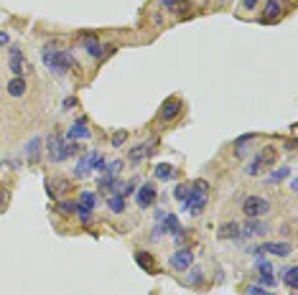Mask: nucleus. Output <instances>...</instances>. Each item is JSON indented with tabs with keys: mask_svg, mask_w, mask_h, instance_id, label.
Instances as JSON below:
<instances>
[{
	"mask_svg": "<svg viewBox=\"0 0 298 295\" xmlns=\"http://www.w3.org/2000/svg\"><path fill=\"white\" fill-rule=\"evenodd\" d=\"M89 173H92V153L82 155V160H79V165H77V171H74V176L84 178V176H89Z\"/></svg>",
	"mask_w": 298,
	"mask_h": 295,
	"instance_id": "18",
	"label": "nucleus"
},
{
	"mask_svg": "<svg viewBox=\"0 0 298 295\" xmlns=\"http://www.w3.org/2000/svg\"><path fill=\"white\" fill-rule=\"evenodd\" d=\"M84 49H87V54H89V56H94V59H100V56H102V44H100L97 38L87 41V44H84Z\"/></svg>",
	"mask_w": 298,
	"mask_h": 295,
	"instance_id": "26",
	"label": "nucleus"
},
{
	"mask_svg": "<svg viewBox=\"0 0 298 295\" xmlns=\"http://www.w3.org/2000/svg\"><path fill=\"white\" fill-rule=\"evenodd\" d=\"M275 158H278V150L273 148V145H268V148H263L252 160H250V165H247V173L250 176H257V173H263L265 168H270L273 163H275Z\"/></svg>",
	"mask_w": 298,
	"mask_h": 295,
	"instance_id": "4",
	"label": "nucleus"
},
{
	"mask_svg": "<svg viewBox=\"0 0 298 295\" xmlns=\"http://www.w3.org/2000/svg\"><path fill=\"white\" fill-rule=\"evenodd\" d=\"M23 92H26V79L23 76H13L8 81V94L11 97H23Z\"/></svg>",
	"mask_w": 298,
	"mask_h": 295,
	"instance_id": "15",
	"label": "nucleus"
},
{
	"mask_svg": "<svg viewBox=\"0 0 298 295\" xmlns=\"http://www.w3.org/2000/svg\"><path fill=\"white\" fill-rule=\"evenodd\" d=\"M156 178H161V181H171V178H173V168H171L168 163L156 165Z\"/></svg>",
	"mask_w": 298,
	"mask_h": 295,
	"instance_id": "24",
	"label": "nucleus"
},
{
	"mask_svg": "<svg viewBox=\"0 0 298 295\" xmlns=\"http://www.w3.org/2000/svg\"><path fill=\"white\" fill-rule=\"evenodd\" d=\"M135 201H138L140 209L153 206V201H156V188H153V183H143V186L138 188V193H135Z\"/></svg>",
	"mask_w": 298,
	"mask_h": 295,
	"instance_id": "9",
	"label": "nucleus"
},
{
	"mask_svg": "<svg viewBox=\"0 0 298 295\" xmlns=\"http://www.w3.org/2000/svg\"><path fill=\"white\" fill-rule=\"evenodd\" d=\"M153 150H156V140H148V143H143V145H138V148H130L128 158H130V163H140L143 158H148Z\"/></svg>",
	"mask_w": 298,
	"mask_h": 295,
	"instance_id": "11",
	"label": "nucleus"
},
{
	"mask_svg": "<svg viewBox=\"0 0 298 295\" xmlns=\"http://www.w3.org/2000/svg\"><path fill=\"white\" fill-rule=\"evenodd\" d=\"M202 280H204V275H202L199 270H196V272H191V277H189V282H196V285H199Z\"/></svg>",
	"mask_w": 298,
	"mask_h": 295,
	"instance_id": "34",
	"label": "nucleus"
},
{
	"mask_svg": "<svg viewBox=\"0 0 298 295\" xmlns=\"http://www.w3.org/2000/svg\"><path fill=\"white\" fill-rule=\"evenodd\" d=\"M66 138L69 140H79V138H89V128H87V122L84 120H79V122H74L71 128H69V133H66Z\"/></svg>",
	"mask_w": 298,
	"mask_h": 295,
	"instance_id": "13",
	"label": "nucleus"
},
{
	"mask_svg": "<svg viewBox=\"0 0 298 295\" xmlns=\"http://www.w3.org/2000/svg\"><path fill=\"white\" fill-rule=\"evenodd\" d=\"M39 150H41V138H33V140L26 145V155H28L31 160L39 158Z\"/></svg>",
	"mask_w": 298,
	"mask_h": 295,
	"instance_id": "25",
	"label": "nucleus"
},
{
	"mask_svg": "<svg viewBox=\"0 0 298 295\" xmlns=\"http://www.w3.org/2000/svg\"><path fill=\"white\" fill-rule=\"evenodd\" d=\"M133 188H135V181L125 183V188H123V196H130V193H133Z\"/></svg>",
	"mask_w": 298,
	"mask_h": 295,
	"instance_id": "35",
	"label": "nucleus"
},
{
	"mask_svg": "<svg viewBox=\"0 0 298 295\" xmlns=\"http://www.w3.org/2000/svg\"><path fill=\"white\" fill-rule=\"evenodd\" d=\"M242 237V227L237 222H230L219 229V239H240Z\"/></svg>",
	"mask_w": 298,
	"mask_h": 295,
	"instance_id": "14",
	"label": "nucleus"
},
{
	"mask_svg": "<svg viewBox=\"0 0 298 295\" xmlns=\"http://www.w3.org/2000/svg\"><path fill=\"white\" fill-rule=\"evenodd\" d=\"M260 295H273V292H265V290H263V292H260Z\"/></svg>",
	"mask_w": 298,
	"mask_h": 295,
	"instance_id": "39",
	"label": "nucleus"
},
{
	"mask_svg": "<svg viewBox=\"0 0 298 295\" xmlns=\"http://www.w3.org/2000/svg\"><path fill=\"white\" fill-rule=\"evenodd\" d=\"M270 270H273L270 262H265V260H260V262H257V272L263 275V282H265V285H275V277H273Z\"/></svg>",
	"mask_w": 298,
	"mask_h": 295,
	"instance_id": "19",
	"label": "nucleus"
},
{
	"mask_svg": "<svg viewBox=\"0 0 298 295\" xmlns=\"http://www.w3.org/2000/svg\"><path fill=\"white\" fill-rule=\"evenodd\" d=\"M257 3H260V0H242V8H245V11H252Z\"/></svg>",
	"mask_w": 298,
	"mask_h": 295,
	"instance_id": "33",
	"label": "nucleus"
},
{
	"mask_svg": "<svg viewBox=\"0 0 298 295\" xmlns=\"http://www.w3.org/2000/svg\"><path fill=\"white\" fill-rule=\"evenodd\" d=\"M283 280H285V285H288L290 290H298V267H285Z\"/></svg>",
	"mask_w": 298,
	"mask_h": 295,
	"instance_id": "23",
	"label": "nucleus"
},
{
	"mask_svg": "<svg viewBox=\"0 0 298 295\" xmlns=\"http://www.w3.org/2000/svg\"><path fill=\"white\" fill-rule=\"evenodd\" d=\"M8 66L16 76H23V71H26V59H23L21 49L13 46V44H11V54H8Z\"/></svg>",
	"mask_w": 298,
	"mask_h": 295,
	"instance_id": "8",
	"label": "nucleus"
},
{
	"mask_svg": "<svg viewBox=\"0 0 298 295\" xmlns=\"http://www.w3.org/2000/svg\"><path fill=\"white\" fill-rule=\"evenodd\" d=\"M242 212L247 219H260V217H265L270 212V201L263 199V196H247L242 201Z\"/></svg>",
	"mask_w": 298,
	"mask_h": 295,
	"instance_id": "5",
	"label": "nucleus"
},
{
	"mask_svg": "<svg viewBox=\"0 0 298 295\" xmlns=\"http://www.w3.org/2000/svg\"><path fill=\"white\" fill-rule=\"evenodd\" d=\"M288 176H290V168H280V171H273V173L268 176V181L275 183V181H283V178H288Z\"/></svg>",
	"mask_w": 298,
	"mask_h": 295,
	"instance_id": "29",
	"label": "nucleus"
},
{
	"mask_svg": "<svg viewBox=\"0 0 298 295\" xmlns=\"http://www.w3.org/2000/svg\"><path fill=\"white\" fill-rule=\"evenodd\" d=\"M44 64L54 71V74H59V76H64L71 66H74V56L69 54V51H64V49H44Z\"/></svg>",
	"mask_w": 298,
	"mask_h": 295,
	"instance_id": "1",
	"label": "nucleus"
},
{
	"mask_svg": "<svg viewBox=\"0 0 298 295\" xmlns=\"http://www.w3.org/2000/svg\"><path fill=\"white\" fill-rule=\"evenodd\" d=\"M161 6L166 11H183L186 6H189V0H161Z\"/></svg>",
	"mask_w": 298,
	"mask_h": 295,
	"instance_id": "27",
	"label": "nucleus"
},
{
	"mask_svg": "<svg viewBox=\"0 0 298 295\" xmlns=\"http://www.w3.org/2000/svg\"><path fill=\"white\" fill-rule=\"evenodd\" d=\"M163 222H166V224H161V227H163V232H171V234H176V237L181 234V224H178V219H176L173 214L163 217Z\"/></svg>",
	"mask_w": 298,
	"mask_h": 295,
	"instance_id": "22",
	"label": "nucleus"
},
{
	"mask_svg": "<svg viewBox=\"0 0 298 295\" xmlns=\"http://www.w3.org/2000/svg\"><path fill=\"white\" fill-rule=\"evenodd\" d=\"M74 105H77V100H74V97H69V100H64V110H71Z\"/></svg>",
	"mask_w": 298,
	"mask_h": 295,
	"instance_id": "37",
	"label": "nucleus"
},
{
	"mask_svg": "<svg viewBox=\"0 0 298 295\" xmlns=\"http://www.w3.org/2000/svg\"><path fill=\"white\" fill-rule=\"evenodd\" d=\"M268 232V227L260 222V219H250L247 224H245V229H242V237H250V234H265Z\"/></svg>",
	"mask_w": 298,
	"mask_h": 295,
	"instance_id": "16",
	"label": "nucleus"
},
{
	"mask_svg": "<svg viewBox=\"0 0 298 295\" xmlns=\"http://www.w3.org/2000/svg\"><path fill=\"white\" fill-rule=\"evenodd\" d=\"M207 206V181H196L189 191V196L183 199V209L189 214H202Z\"/></svg>",
	"mask_w": 298,
	"mask_h": 295,
	"instance_id": "2",
	"label": "nucleus"
},
{
	"mask_svg": "<svg viewBox=\"0 0 298 295\" xmlns=\"http://www.w3.org/2000/svg\"><path fill=\"white\" fill-rule=\"evenodd\" d=\"M79 150V145H69L64 138H59V135H51L49 138V148H46V153H49V158L54 160V163H59V160H66L71 153H77Z\"/></svg>",
	"mask_w": 298,
	"mask_h": 295,
	"instance_id": "3",
	"label": "nucleus"
},
{
	"mask_svg": "<svg viewBox=\"0 0 298 295\" xmlns=\"http://www.w3.org/2000/svg\"><path fill=\"white\" fill-rule=\"evenodd\" d=\"M94 204H97L94 193H92V191H84V193L79 196V204H77V209H84V212H92V209H94Z\"/></svg>",
	"mask_w": 298,
	"mask_h": 295,
	"instance_id": "20",
	"label": "nucleus"
},
{
	"mask_svg": "<svg viewBox=\"0 0 298 295\" xmlns=\"http://www.w3.org/2000/svg\"><path fill=\"white\" fill-rule=\"evenodd\" d=\"M11 44V38H8V33H3L0 31V46H8Z\"/></svg>",
	"mask_w": 298,
	"mask_h": 295,
	"instance_id": "36",
	"label": "nucleus"
},
{
	"mask_svg": "<svg viewBox=\"0 0 298 295\" xmlns=\"http://www.w3.org/2000/svg\"><path fill=\"white\" fill-rule=\"evenodd\" d=\"M107 206L113 209L115 214H123V212H125V201H123V196H120V193H110V199H107Z\"/></svg>",
	"mask_w": 298,
	"mask_h": 295,
	"instance_id": "21",
	"label": "nucleus"
},
{
	"mask_svg": "<svg viewBox=\"0 0 298 295\" xmlns=\"http://www.w3.org/2000/svg\"><path fill=\"white\" fill-rule=\"evenodd\" d=\"M120 168H123V160L105 163V171H107V176H118V173H120Z\"/></svg>",
	"mask_w": 298,
	"mask_h": 295,
	"instance_id": "28",
	"label": "nucleus"
},
{
	"mask_svg": "<svg viewBox=\"0 0 298 295\" xmlns=\"http://www.w3.org/2000/svg\"><path fill=\"white\" fill-rule=\"evenodd\" d=\"M290 244L288 242H265V244H260L255 249H250L252 255H260V252H268V255H275V257H288L290 255Z\"/></svg>",
	"mask_w": 298,
	"mask_h": 295,
	"instance_id": "6",
	"label": "nucleus"
},
{
	"mask_svg": "<svg viewBox=\"0 0 298 295\" xmlns=\"http://www.w3.org/2000/svg\"><path fill=\"white\" fill-rule=\"evenodd\" d=\"M59 212L61 214H77V204H74V201H61L59 204Z\"/></svg>",
	"mask_w": 298,
	"mask_h": 295,
	"instance_id": "30",
	"label": "nucleus"
},
{
	"mask_svg": "<svg viewBox=\"0 0 298 295\" xmlns=\"http://www.w3.org/2000/svg\"><path fill=\"white\" fill-rule=\"evenodd\" d=\"M283 16V6L278 3V0H270V3L265 6L263 11V23H270V21H278Z\"/></svg>",
	"mask_w": 298,
	"mask_h": 295,
	"instance_id": "12",
	"label": "nucleus"
},
{
	"mask_svg": "<svg viewBox=\"0 0 298 295\" xmlns=\"http://www.w3.org/2000/svg\"><path fill=\"white\" fill-rule=\"evenodd\" d=\"M181 107H183V105H181V100H178V97L166 100V102H163V107H161V120H163V122H171L173 117H178V115H181Z\"/></svg>",
	"mask_w": 298,
	"mask_h": 295,
	"instance_id": "10",
	"label": "nucleus"
},
{
	"mask_svg": "<svg viewBox=\"0 0 298 295\" xmlns=\"http://www.w3.org/2000/svg\"><path fill=\"white\" fill-rule=\"evenodd\" d=\"M125 140H128V133H125V130H118V133L113 135V148H120Z\"/></svg>",
	"mask_w": 298,
	"mask_h": 295,
	"instance_id": "32",
	"label": "nucleus"
},
{
	"mask_svg": "<svg viewBox=\"0 0 298 295\" xmlns=\"http://www.w3.org/2000/svg\"><path fill=\"white\" fill-rule=\"evenodd\" d=\"M260 292H263V287H257V285L250 287V295H260Z\"/></svg>",
	"mask_w": 298,
	"mask_h": 295,
	"instance_id": "38",
	"label": "nucleus"
},
{
	"mask_svg": "<svg viewBox=\"0 0 298 295\" xmlns=\"http://www.w3.org/2000/svg\"><path fill=\"white\" fill-rule=\"evenodd\" d=\"M135 262H138L145 272H156V260L148 255V252H138V255H135Z\"/></svg>",
	"mask_w": 298,
	"mask_h": 295,
	"instance_id": "17",
	"label": "nucleus"
},
{
	"mask_svg": "<svg viewBox=\"0 0 298 295\" xmlns=\"http://www.w3.org/2000/svg\"><path fill=\"white\" fill-rule=\"evenodd\" d=\"M194 265V252L191 249H178V252H173V257H171V267L173 270H189Z\"/></svg>",
	"mask_w": 298,
	"mask_h": 295,
	"instance_id": "7",
	"label": "nucleus"
},
{
	"mask_svg": "<svg viewBox=\"0 0 298 295\" xmlns=\"http://www.w3.org/2000/svg\"><path fill=\"white\" fill-rule=\"evenodd\" d=\"M189 191H191V186H186V183H181V186H176V188H173V196L183 201L186 196H189Z\"/></svg>",
	"mask_w": 298,
	"mask_h": 295,
	"instance_id": "31",
	"label": "nucleus"
}]
</instances>
